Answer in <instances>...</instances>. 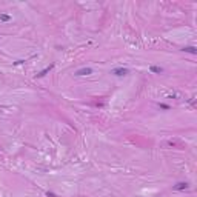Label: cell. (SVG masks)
<instances>
[{
	"label": "cell",
	"instance_id": "cell-4",
	"mask_svg": "<svg viewBox=\"0 0 197 197\" xmlns=\"http://www.w3.org/2000/svg\"><path fill=\"white\" fill-rule=\"evenodd\" d=\"M52 68H54V63H51V65L46 66L45 69H42L40 73H37V74H36V79H42V77H45V75H46V74L49 73V71L52 69Z\"/></svg>",
	"mask_w": 197,
	"mask_h": 197
},
{
	"label": "cell",
	"instance_id": "cell-2",
	"mask_svg": "<svg viewBox=\"0 0 197 197\" xmlns=\"http://www.w3.org/2000/svg\"><path fill=\"white\" fill-rule=\"evenodd\" d=\"M111 74H114L116 77H123V75L130 74V69H128V68H123V66H117L111 71Z\"/></svg>",
	"mask_w": 197,
	"mask_h": 197
},
{
	"label": "cell",
	"instance_id": "cell-6",
	"mask_svg": "<svg viewBox=\"0 0 197 197\" xmlns=\"http://www.w3.org/2000/svg\"><path fill=\"white\" fill-rule=\"evenodd\" d=\"M11 17L9 14H5V13H2L0 14V22H2V23H8V22H11Z\"/></svg>",
	"mask_w": 197,
	"mask_h": 197
},
{
	"label": "cell",
	"instance_id": "cell-5",
	"mask_svg": "<svg viewBox=\"0 0 197 197\" xmlns=\"http://www.w3.org/2000/svg\"><path fill=\"white\" fill-rule=\"evenodd\" d=\"M149 71L153 74H162V73H163V68H162V66H156V65H151Z\"/></svg>",
	"mask_w": 197,
	"mask_h": 197
},
{
	"label": "cell",
	"instance_id": "cell-1",
	"mask_svg": "<svg viewBox=\"0 0 197 197\" xmlns=\"http://www.w3.org/2000/svg\"><path fill=\"white\" fill-rule=\"evenodd\" d=\"M91 74H93V68H89V66H83L74 73L75 77H85V75H91Z\"/></svg>",
	"mask_w": 197,
	"mask_h": 197
},
{
	"label": "cell",
	"instance_id": "cell-3",
	"mask_svg": "<svg viewBox=\"0 0 197 197\" xmlns=\"http://www.w3.org/2000/svg\"><path fill=\"white\" fill-rule=\"evenodd\" d=\"M188 188H189L188 182H179L177 185H174V186H173L174 191H185V189H188Z\"/></svg>",
	"mask_w": 197,
	"mask_h": 197
},
{
	"label": "cell",
	"instance_id": "cell-9",
	"mask_svg": "<svg viewBox=\"0 0 197 197\" xmlns=\"http://www.w3.org/2000/svg\"><path fill=\"white\" fill-rule=\"evenodd\" d=\"M46 197H57V196H56L54 192H49V191H48V192H46Z\"/></svg>",
	"mask_w": 197,
	"mask_h": 197
},
{
	"label": "cell",
	"instance_id": "cell-8",
	"mask_svg": "<svg viewBox=\"0 0 197 197\" xmlns=\"http://www.w3.org/2000/svg\"><path fill=\"white\" fill-rule=\"evenodd\" d=\"M159 108H160V109H165V111L171 109V106H169V105H166V103H159Z\"/></svg>",
	"mask_w": 197,
	"mask_h": 197
},
{
	"label": "cell",
	"instance_id": "cell-7",
	"mask_svg": "<svg viewBox=\"0 0 197 197\" xmlns=\"http://www.w3.org/2000/svg\"><path fill=\"white\" fill-rule=\"evenodd\" d=\"M182 51H183V52H189V54H196L197 49H196V46H185V48H182Z\"/></svg>",
	"mask_w": 197,
	"mask_h": 197
}]
</instances>
